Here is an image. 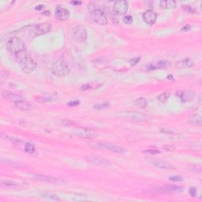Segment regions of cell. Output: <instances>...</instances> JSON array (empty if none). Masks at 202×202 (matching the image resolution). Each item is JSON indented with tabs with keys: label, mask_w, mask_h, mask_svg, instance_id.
Wrapping results in <instances>:
<instances>
[{
	"label": "cell",
	"mask_w": 202,
	"mask_h": 202,
	"mask_svg": "<svg viewBox=\"0 0 202 202\" xmlns=\"http://www.w3.org/2000/svg\"><path fill=\"white\" fill-rule=\"evenodd\" d=\"M134 104L137 107H138L140 108H145L148 106V100L144 97H140L135 100Z\"/></svg>",
	"instance_id": "cell-24"
},
{
	"label": "cell",
	"mask_w": 202,
	"mask_h": 202,
	"mask_svg": "<svg viewBox=\"0 0 202 202\" xmlns=\"http://www.w3.org/2000/svg\"><path fill=\"white\" fill-rule=\"evenodd\" d=\"M178 96L180 98L182 102H191L192 100L195 98L196 94L194 92L191 90H185V91H182L178 92Z\"/></svg>",
	"instance_id": "cell-15"
},
{
	"label": "cell",
	"mask_w": 202,
	"mask_h": 202,
	"mask_svg": "<svg viewBox=\"0 0 202 202\" xmlns=\"http://www.w3.org/2000/svg\"><path fill=\"white\" fill-rule=\"evenodd\" d=\"M155 65L156 69H164L170 66V62H168L167 60H160Z\"/></svg>",
	"instance_id": "cell-26"
},
{
	"label": "cell",
	"mask_w": 202,
	"mask_h": 202,
	"mask_svg": "<svg viewBox=\"0 0 202 202\" xmlns=\"http://www.w3.org/2000/svg\"><path fill=\"white\" fill-rule=\"evenodd\" d=\"M51 25L49 23H41L38 25H34L30 27L29 30V33L30 36L32 37H36V36H42V35L47 34L49 32H51Z\"/></svg>",
	"instance_id": "cell-5"
},
{
	"label": "cell",
	"mask_w": 202,
	"mask_h": 202,
	"mask_svg": "<svg viewBox=\"0 0 202 202\" xmlns=\"http://www.w3.org/2000/svg\"><path fill=\"white\" fill-rule=\"evenodd\" d=\"M41 197L51 200H58V201H59V200H62L58 195L51 194V193H44V194H41Z\"/></svg>",
	"instance_id": "cell-25"
},
{
	"label": "cell",
	"mask_w": 202,
	"mask_h": 202,
	"mask_svg": "<svg viewBox=\"0 0 202 202\" xmlns=\"http://www.w3.org/2000/svg\"><path fill=\"white\" fill-rule=\"evenodd\" d=\"M72 37L75 42L82 44L87 41L88 33L87 31L83 26L79 25L74 28L72 31Z\"/></svg>",
	"instance_id": "cell-6"
},
{
	"label": "cell",
	"mask_w": 202,
	"mask_h": 202,
	"mask_svg": "<svg viewBox=\"0 0 202 202\" xmlns=\"http://www.w3.org/2000/svg\"><path fill=\"white\" fill-rule=\"evenodd\" d=\"M188 122L192 125L201 126L202 125V118L198 114H193L188 117Z\"/></svg>",
	"instance_id": "cell-20"
},
{
	"label": "cell",
	"mask_w": 202,
	"mask_h": 202,
	"mask_svg": "<svg viewBox=\"0 0 202 202\" xmlns=\"http://www.w3.org/2000/svg\"><path fill=\"white\" fill-rule=\"evenodd\" d=\"M43 9H44V5H42V4L38 5V6H36V11H41V10H43Z\"/></svg>",
	"instance_id": "cell-46"
},
{
	"label": "cell",
	"mask_w": 202,
	"mask_h": 202,
	"mask_svg": "<svg viewBox=\"0 0 202 202\" xmlns=\"http://www.w3.org/2000/svg\"><path fill=\"white\" fill-rule=\"evenodd\" d=\"M169 180L173 182H181L182 181V178L180 175H173L169 178Z\"/></svg>",
	"instance_id": "cell-37"
},
{
	"label": "cell",
	"mask_w": 202,
	"mask_h": 202,
	"mask_svg": "<svg viewBox=\"0 0 202 202\" xmlns=\"http://www.w3.org/2000/svg\"><path fill=\"white\" fill-rule=\"evenodd\" d=\"M140 61V57H136V58H133L131 59L130 60V63L131 66H135Z\"/></svg>",
	"instance_id": "cell-39"
},
{
	"label": "cell",
	"mask_w": 202,
	"mask_h": 202,
	"mask_svg": "<svg viewBox=\"0 0 202 202\" xmlns=\"http://www.w3.org/2000/svg\"><path fill=\"white\" fill-rule=\"evenodd\" d=\"M88 9L90 11L92 19L96 24L100 26H105L107 24V17L101 9L98 8L93 3L88 5Z\"/></svg>",
	"instance_id": "cell-3"
},
{
	"label": "cell",
	"mask_w": 202,
	"mask_h": 202,
	"mask_svg": "<svg viewBox=\"0 0 202 202\" xmlns=\"http://www.w3.org/2000/svg\"><path fill=\"white\" fill-rule=\"evenodd\" d=\"M68 65L64 60L58 59L54 62L51 67V72L56 77H65L69 73Z\"/></svg>",
	"instance_id": "cell-4"
},
{
	"label": "cell",
	"mask_w": 202,
	"mask_h": 202,
	"mask_svg": "<svg viewBox=\"0 0 202 202\" xmlns=\"http://www.w3.org/2000/svg\"><path fill=\"white\" fill-rule=\"evenodd\" d=\"M189 194L191 195V197H196V196H197V189L194 187L190 188L189 190Z\"/></svg>",
	"instance_id": "cell-43"
},
{
	"label": "cell",
	"mask_w": 202,
	"mask_h": 202,
	"mask_svg": "<svg viewBox=\"0 0 202 202\" xmlns=\"http://www.w3.org/2000/svg\"><path fill=\"white\" fill-rule=\"evenodd\" d=\"M120 116L125 118V119H130L133 121L136 122H148L150 120V118L148 115L143 114L140 112H137V111H122V112L119 113Z\"/></svg>",
	"instance_id": "cell-7"
},
{
	"label": "cell",
	"mask_w": 202,
	"mask_h": 202,
	"mask_svg": "<svg viewBox=\"0 0 202 202\" xmlns=\"http://www.w3.org/2000/svg\"><path fill=\"white\" fill-rule=\"evenodd\" d=\"M143 152L145 153L152 154V155H156V154H160V152L158 150H154V149H148V150H144Z\"/></svg>",
	"instance_id": "cell-40"
},
{
	"label": "cell",
	"mask_w": 202,
	"mask_h": 202,
	"mask_svg": "<svg viewBox=\"0 0 202 202\" xmlns=\"http://www.w3.org/2000/svg\"><path fill=\"white\" fill-rule=\"evenodd\" d=\"M129 9V2L127 1H116L114 2L113 11L117 15H124Z\"/></svg>",
	"instance_id": "cell-12"
},
{
	"label": "cell",
	"mask_w": 202,
	"mask_h": 202,
	"mask_svg": "<svg viewBox=\"0 0 202 202\" xmlns=\"http://www.w3.org/2000/svg\"><path fill=\"white\" fill-rule=\"evenodd\" d=\"M61 122L65 126H71V125H74L76 124L73 121V120H70V119H63Z\"/></svg>",
	"instance_id": "cell-35"
},
{
	"label": "cell",
	"mask_w": 202,
	"mask_h": 202,
	"mask_svg": "<svg viewBox=\"0 0 202 202\" xmlns=\"http://www.w3.org/2000/svg\"><path fill=\"white\" fill-rule=\"evenodd\" d=\"M73 133L76 136L85 139H91L96 137V133L95 131L87 128L77 127L73 130Z\"/></svg>",
	"instance_id": "cell-10"
},
{
	"label": "cell",
	"mask_w": 202,
	"mask_h": 202,
	"mask_svg": "<svg viewBox=\"0 0 202 202\" xmlns=\"http://www.w3.org/2000/svg\"><path fill=\"white\" fill-rule=\"evenodd\" d=\"M24 150L27 153H33L35 152V146L34 145H32V143H26L25 145V148Z\"/></svg>",
	"instance_id": "cell-28"
},
{
	"label": "cell",
	"mask_w": 202,
	"mask_h": 202,
	"mask_svg": "<svg viewBox=\"0 0 202 202\" xmlns=\"http://www.w3.org/2000/svg\"><path fill=\"white\" fill-rule=\"evenodd\" d=\"M142 18L147 25L152 26V25L155 24V21H156L157 15L154 11H151V10H148V11H145L142 14Z\"/></svg>",
	"instance_id": "cell-14"
},
{
	"label": "cell",
	"mask_w": 202,
	"mask_h": 202,
	"mask_svg": "<svg viewBox=\"0 0 202 202\" xmlns=\"http://www.w3.org/2000/svg\"><path fill=\"white\" fill-rule=\"evenodd\" d=\"M133 20H134V18H133V17L131 15H126V16H125V17H123L124 23L128 24V25H130V24L132 23Z\"/></svg>",
	"instance_id": "cell-36"
},
{
	"label": "cell",
	"mask_w": 202,
	"mask_h": 202,
	"mask_svg": "<svg viewBox=\"0 0 202 202\" xmlns=\"http://www.w3.org/2000/svg\"><path fill=\"white\" fill-rule=\"evenodd\" d=\"M152 163L154 166L160 168V169H163V170H174L175 169V167L173 164L167 161H164V160H152Z\"/></svg>",
	"instance_id": "cell-18"
},
{
	"label": "cell",
	"mask_w": 202,
	"mask_h": 202,
	"mask_svg": "<svg viewBox=\"0 0 202 202\" xmlns=\"http://www.w3.org/2000/svg\"><path fill=\"white\" fill-rule=\"evenodd\" d=\"M194 60L189 58L182 59L176 63V66L178 68L182 69V68H190L192 66H194Z\"/></svg>",
	"instance_id": "cell-19"
},
{
	"label": "cell",
	"mask_w": 202,
	"mask_h": 202,
	"mask_svg": "<svg viewBox=\"0 0 202 202\" xmlns=\"http://www.w3.org/2000/svg\"><path fill=\"white\" fill-rule=\"evenodd\" d=\"M14 105L17 109H19V110L22 111H28L32 109V105L29 102L25 101L24 100L19 101V102L15 103Z\"/></svg>",
	"instance_id": "cell-21"
},
{
	"label": "cell",
	"mask_w": 202,
	"mask_h": 202,
	"mask_svg": "<svg viewBox=\"0 0 202 202\" xmlns=\"http://www.w3.org/2000/svg\"><path fill=\"white\" fill-rule=\"evenodd\" d=\"M190 29H191V26H189V25H186V26H185L182 29L181 32H189Z\"/></svg>",
	"instance_id": "cell-44"
},
{
	"label": "cell",
	"mask_w": 202,
	"mask_h": 202,
	"mask_svg": "<svg viewBox=\"0 0 202 202\" xmlns=\"http://www.w3.org/2000/svg\"><path fill=\"white\" fill-rule=\"evenodd\" d=\"M144 67H145V69L146 70H156L155 64H152V63L148 64V65H146V66H144Z\"/></svg>",
	"instance_id": "cell-41"
},
{
	"label": "cell",
	"mask_w": 202,
	"mask_h": 202,
	"mask_svg": "<svg viewBox=\"0 0 202 202\" xmlns=\"http://www.w3.org/2000/svg\"><path fill=\"white\" fill-rule=\"evenodd\" d=\"M175 5H176V2H175V1H173V0H170V1H164V0H162L160 2V6L162 9L174 8Z\"/></svg>",
	"instance_id": "cell-23"
},
{
	"label": "cell",
	"mask_w": 202,
	"mask_h": 202,
	"mask_svg": "<svg viewBox=\"0 0 202 202\" xmlns=\"http://www.w3.org/2000/svg\"><path fill=\"white\" fill-rule=\"evenodd\" d=\"M55 16L56 19L59 21H66L70 17V11L65 7H62V6H58L56 9Z\"/></svg>",
	"instance_id": "cell-13"
},
{
	"label": "cell",
	"mask_w": 202,
	"mask_h": 202,
	"mask_svg": "<svg viewBox=\"0 0 202 202\" xmlns=\"http://www.w3.org/2000/svg\"><path fill=\"white\" fill-rule=\"evenodd\" d=\"M9 76H10V74L7 71H2L1 74H0V81H1V83L3 84L5 81H7V79L9 78Z\"/></svg>",
	"instance_id": "cell-31"
},
{
	"label": "cell",
	"mask_w": 202,
	"mask_h": 202,
	"mask_svg": "<svg viewBox=\"0 0 202 202\" xmlns=\"http://www.w3.org/2000/svg\"><path fill=\"white\" fill-rule=\"evenodd\" d=\"M6 140H9L10 142L13 143V144H20V143L22 142V140L19 138H16V137H14L11 136H6Z\"/></svg>",
	"instance_id": "cell-33"
},
{
	"label": "cell",
	"mask_w": 202,
	"mask_h": 202,
	"mask_svg": "<svg viewBox=\"0 0 202 202\" xmlns=\"http://www.w3.org/2000/svg\"><path fill=\"white\" fill-rule=\"evenodd\" d=\"M20 66L21 70L25 74H32L37 67V63L33 59L29 57H25L20 61Z\"/></svg>",
	"instance_id": "cell-8"
},
{
	"label": "cell",
	"mask_w": 202,
	"mask_h": 202,
	"mask_svg": "<svg viewBox=\"0 0 202 202\" xmlns=\"http://www.w3.org/2000/svg\"><path fill=\"white\" fill-rule=\"evenodd\" d=\"M85 159L95 166L104 167L111 166V163L109 160H106L104 158L96 156V155H88L85 156Z\"/></svg>",
	"instance_id": "cell-11"
},
{
	"label": "cell",
	"mask_w": 202,
	"mask_h": 202,
	"mask_svg": "<svg viewBox=\"0 0 202 202\" xmlns=\"http://www.w3.org/2000/svg\"><path fill=\"white\" fill-rule=\"evenodd\" d=\"M182 10H184L186 13L191 14H195L196 12H197L194 7H191V6H187V5H184V6H182Z\"/></svg>",
	"instance_id": "cell-32"
},
{
	"label": "cell",
	"mask_w": 202,
	"mask_h": 202,
	"mask_svg": "<svg viewBox=\"0 0 202 202\" xmlns=\"http://www.w3.org/2000/svg\"><path fill=\"white\" fill-rule=\"evenodd\" d=\"M110 106V103L109 102H104L102 104H97L93 106V107L96 110H104V109L108 108Z\"/></svg>",
	"instance_id": "cell-29"
},
{
	"label": "cell",
	"mask_w": 202,
	"mask_h": 202,
	"mask_svg": "<svg viewBox=\"0 0 202 202\" xmlns=\"http://www.w3.org/2000/svg\"><path fill=\"white\" fill-rule=\"evenodd\" d=\"M33 178L38 181L45 182L48 183H61L63 182V180L60 179H57L52 176H47V175H43V174H34Z\"/></svg>",
	"instance_id": "cell-17"
},
{
	"label": "cell",
	"mask_w": 202,
	"mask_h": 202,
	"mask_svg": "<svg viewBox=\"0 0 202 202\" xmlns=\"http://www.w3.org/2000/svg\"><path fill=\"white\" fill-rule=\"evenodd\" d=\"M90 88H91V86H90L89 85H83V86H81V89L85 91V90H89Z\"/></svg>",
	"instance_id": "cell-45"
},
{
	"label": "cell",
	"mask_w": 202,
	"mask_h": 202,
	"mask_svg": "<svg viewBox=\"0 0 202 202\" xmlns=\"http://www.w3.org/2000/svg\"><path fill=\"white\" fill-rule=\"evenodd\" d=\"M164 149L165 151L167 152H173L175 150V147L173 146V145H167L164 147Z\"/></svg>",
	"instance_id": "cell-42"
},
{
	"label": "cell",
	"mask_w": 202,
	"mask_h": 202,
	"mask_svg": "<svg viewBox=\"0 0 202 202\" xmlns=\"http://www.w3.org/2000/svg\"><path fill=\"white\" fill-rule=\"evenodd\" d=\"M56 98H57L56 94L47 93L37 98V100L39 102H53L56 100Z\"/></svg>",
	"instance_id": "cell-22"
},
{
	"label": "cell",
	"mask_w": 202,
	"mask_h": 202,
	"mask_svg": "<svg viewBox=\"0 0 202 202\" xmlns=\"http://www.w3.org/2000/svg\"><path fill=\"white\" fill-rule=\"evenodd\" d=\"M183 191V188L179 185H164L160 186H152L151 189H147L143 194L148 195H157V194H169L174 193H180Z\"/></svg>",
	"instance_id": "cell-2"
},
{
	"label": "cell",
	"mask_w": 202,
	"mask_h": 202,
	"mask_svg": "<svg viewBox=\"0 0 202 202\" xmlns=\"http://www.w3.org/2000/svg\"><path fill=\"white\" fill-rule=\"evenodd\" d=\"M7 49L16 59H20V61L26 57V44L21 38L13 37L10 39L7 42Z\"/></svg>",
	"instance_id": "cell-1"
},
{
	"label": "cell",
	"mask_w": 202,
	"mask_h": 202,
	"mask_svg": "<svg viewBox=\"0 0 202 202\" xmlns=\"http://www.w3.org/2000/svg\"><path fill=\"white\" fill-rule=\"evenodd\" d=\"M1 185L2 186H16L17 184L14 182L10 181V180H4L1 182Z\"/></svg>",
	"instance_id": "cell-34"
},
{
	"label": "cell",
	"mask_w": 202,
	"mask_h": 202,
	"mask_svg": "<svg viewBox=\"0 0 202 202\" xmlns=\"http://www.w3.org/2000/svg\"><path fill=\"white\" fill-rule=\"evenodd\" d=\"M80 104V101L78 100H71L70 102H68L66 104V105L68 107H76L78 106Z\"/></svg>",
	"instance_id": "cell-38"
},
{
	"label": "cell",
	"mask_w": 202,
	"mask_h": 202,
	"mask_svg": "<svg viewBox=\"0 0 202 202\" xmlns=\"http://www.w3.org/2000/svg\"><path fill=\"white\" fill-rule=\"evenodd\" d=\"M2 96L6 100L11 101V102L13 103H17L19 101L23 100V97L21 96V95H18V94L14 93L10 91H2Z\"/></svg>",
	"instance_id": "cell-16"
},
{
	"label": "cell",
	"mask_w": 202,
	"mask_h": 202,
	"mask_svg": "<svg viewBox=\"0 0 202 202\" xmlns=\"http://www.w3.org/2000/svg\"><path fill=\"white\" fill-rule=\"evenodd\" d=\"M108 15H109V18L111 20L114 24H118L119 23V20H118L117 17V14L115 13V11H108Z\"/></svg>",
	"instance_id": "cell-30"
},
{
	"label": "cell",
	"mask_w": 202,
	"mask_h": 202,
	"mask_svg": "<svg viewBox=\"0 0 202 202\" xmlns=\"http://www.w3.org/2000/svg\"><path fill=\"white\" fill-rule=\"evenodd\" d=\"M170 93L169 92H163V93H161L160 95V96H157V100L160 101V103H163V104H164V103L167 102V100L169 99V97H170Z\"/></svg>",
	"instance_id": "cell-27"
},
{
	"label": "cell",
	"mask_w": 202,
	"mask_h": 202,
	"mask_svg": "<svg viewBox=\"0 0 202 202\" xmlns=\"http://www.w3.org/2000/svg\"><path fill=\"white\" fill-rule=\"evenodd\" d=\"M82 2H77V1H73L71 2V4L74 5V6H77V5H81Z\"/></svg>",
	"instance_id": "cell-47"
},
{
	"label": "cell",
	"mask_w": 202,
	"mask_h": 202,
	"mask_svg": "<svg viewBox=\"0 0 202 202\" xmlns=\"http://www.w3.org/2000/svg\"><path fill=\"white\" fill-rule=\"evenodd\" d=\"M90 145H91L92 147H94V148H96V149H107V150L111 151L113 152H115V153L123 154L126 152V150H125L124 148H122V147L121 146H119V145H111V144H107V143H103V142H94L91 143Z\"/></svg>",
	"instance_id": "cell-9"
}]
</instances>
